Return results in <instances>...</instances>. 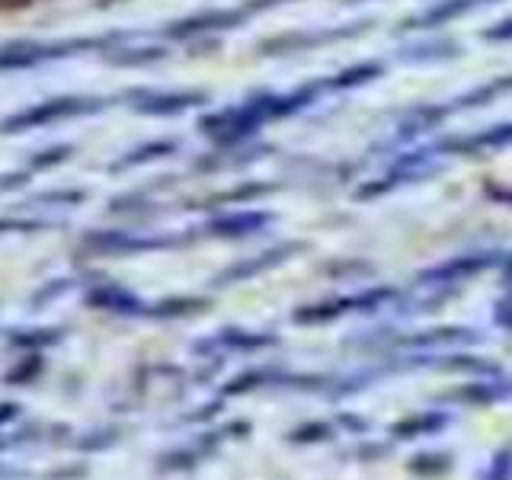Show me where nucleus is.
Here are the masks:
<instances>
[{"label":"nucleus","instance_id":"39448f33","mask_svg":"<svg viewBox=\"0 0 512 480\" xmlns=\"http://www.w3.org/2000/svg\"><path fill=\"white\" fill-rule=\"evenodd\" d=\"M244 16L247 13H240V10H205V13L170 23L167 36L170 39H189V36H202V32H212V29H231L237 23H244Z\"/></svg>","mask_w":512,"mask_h":480},{"label":"nucleus","instance_id":"f03ea898","mask_svg":"<svg viewBox=\"0 0 512 480\" xmlns=\"http://www.w3.org/2000/svg\"><path fill=\"white\" fill-rule=\"evenodd\" d=\"M119 36L109 39H64V42H39V39H16L0 45V71H29L39 68L45 61L71 58L80 52H93V48H109Z\"/></svg>","mask_w":512,"mask_h":480},{"label":"nucleus","instance_id":"6ab92c4d","mask_svg":"<svg viewBox=\"0 0 512 480\" xmlns=\"http://www.w3.org/2000/svg\"><path fill=\"white\" fill-rule=\"evenodd\" d=\"M464 340H477V336L471 330H429L423 336H413L410 343L416 346H436V343H464Z\"/></svg>","mask_w":512,"mask_h":480},{"label":"nucleus","instance_id":"7c9ffc66","mask_svg":"<svg viewBox=\"0 0 512 480\" xmlns=\"http://www.w3.org/2000/svg\"><path fill=\"white\" fill-rule=\"evenodd\" d=\"M509 272H512V260H509Z\"/></svg>","mask_w":512,"mask_h":480},{"label":"nucleus","instance_id":"f257e3e1","mask_svg":"<svg viewBox=\"0 0 512 480\" xmlns=\"http://www.w3.org/2000/svg\"><path fill=\"white\" fill-rule=\"evenodd\" d=\"M109 106V100L100 96H52V100L32 103L26 109L10 112L7 119H0V135H23L32 128H42L48 122L74 119V116H96Z\"/></svg>","mask_w":512,"mask_h":480},{"label":"nucleus","instance_id":"20e7f679","mask_svg":"<svg viewBox=\"0 0 512 480\" xmlns=\"http://www.w3.org/2000/svg\"><path fill=\"white\" fill-rule=\"evenodd\" d=\"M84 244L100 250V253H141V250H157V247H173V237H135L128 231H87Z\"/></svg>","mask_w":512,"mask_h":480},{"label":"nucleus","instance_id":"c85d7f7f","mask_svg":"<svg viewBox=\"0 0 512 480\" xmlns=\"http://www.w3.org/2000/svg\"><path fill=\"white\" fill-rule=\"evenodd\" d=\"M20 413V407L16 404H0V423H7V420H13V416Z\"/></svg>","mask_w":512,"mask_h":480},{"label":"nucleus","instance_id":"c756f323","mask_svg":"<svg viewBox=\"0 0 512 480\" xmlns=\"http://www.w3.org/2000/svg\"><path fill=\"white\" fill-rule=\"evenodd\" d=\"M496 320H500L503 327H509V330H512V304H503L500 314H496Z\"/></svg>","mask_w":512,"mask_h":480},{"label":"nucleus","instance_id":"4468645a","mask_svg":"<svg viewBox=\"0 0 512 480\" xmlns=\"http://www.w3.org/2000/svg\"><path fill=\"white\" fill-rule=\"evenodd\" d=\"M167 58L164 48H109L106 52V61L116 64V68H138V64H151V61H160Z\"/></svg>","mask_w":512,"mask_h":480},{"label":"nucleus","instance_id":"a211bd4d","mask_svg":"<svg viewBox=\"0 0 512 480\" xmlns=\"http://www.w3.org/2000/svg\"><path fill=\"white\" fill-rule=\"evenodd\" d=\"M512 388H500V384H468V388L455 391L458 400H471V404H490V400L506 397Z\"/></svg>","mask_w":512,"mask_h":480},{"label":"nucleus","instance_id":"ddd939ff","mask_svg":"<svg viewBox=\"0 0 512 480\" xmlns=\"http://www.w3.org/2000/svg\"><path fill=\"white\" fill-rule=\"evenodd\" d=\"M292 250H298V247H279V250H272V253H266V256H256V260H247V263H240V266H231L228 272H221V285H228V282H234V279H247V276H253V272H260V269H269V266H276V263H282L285 260V253H292Z\"/></svg>","mask_w":512,"mask_h":480},{"label":"nucleus","instance_id":"5701e85b","mask_svg":"<svg viewBox=\"0 0 512 480\" xmlns=\"http://www.w3.org/2000/svg\"><path fill=\"white\" fill-rule=\"evenodd\" d=\"M333 436V429L327 423H308V426H301L292 432V442L304 445V442H327Z\"/></svg>","mask_w":512,"mask_h":480},{"label":"nucleus","instance_id":"cd10ccee","mask_svg":"<svg viewBox=\"0 0 512 480\" xmlns=\"http://www.w3.org/2000/svg\"><path fill=\"white\" fill-rule=\"evenodd\" d=\"M487 39H493V42H506V39H512V20H506V23H500V26H493V29L487 32Z\"/></svg>","mask_w":512,"mask_h":480},{"label":"nucleus","instance_id":"bb28decb","mask_svg":"<svg viewBox=\"0 0 512 480\" xmlns=\"http://www.w3.org/2000/svg\"><path fill=\"white\" fill-rule=\"evenodd\" d=\"M266 381V375L263 372H247V375H240V378H234L228 388H224V394H244V391H250V388H256V384H263Z\"/></svg>","mask_w":512,"mask_h":480},{"label":"nucleus","instance_id":"aec40b11","mask_svg":"<svg viewBox=\"0 0 512 480\" xmlns=\"http://www.w3.org/2000/svg\"><path fill=\"white\" fill-rule=\"evenodd\" d=\"M80 202H87L84 189H52L32 196V205H80Z\"/></svg>","mask_w":512,"mask_h":480},{"label":"nucleus","instance_id":"412c9836","mask_svg":"<svg viewBox=\"0 0 512 480\" xmlns=\"http://www.w3.org/2000/svg\"><path fill=\"white\" fill-rule=\"evenodd\" d=\"M42 372V359L39 356H26L23 362H16V368H10L7 372V384H29L36 381Z\"/></svg>","mask_w":512,"mask_h":480},{"label":"nucleus","instance_id":"0eeeda50","mask_svg":"<svg viewBox=\"0 0 512 480\" xmlns=\"http://www.w3.org/2000/svg\"><path fill=\"white\" fill-rule=\"evenodd\" d=\"M493 263L490 253H477V256H458V260L445 263V266H436V269H426L423 272V282H455V279H464V276H477L480 269H487Z\"/></svg>","mask_w":512,"mask_h":480},{"label":"nucleus","instance_id":"6e6552de","mask_svg":"<svg viewBox=\"0 0 512 480\" xmlns=\"http://www.w3.org/2000/svg\"><path fill=\"white\" fill-rule=\"evenodd\" d=\"M269 224V215L263 212H244V215H228V218H215L205 224V234L212 237H244V234H253Z\"/></svg>","mask_w":512,"mask_h":480},{"label":"nucleus","instance_id":"f3484780","mask_svg":"<svg viewBox=\"0 0 512 480\" xmlns=\"http://www.w3.org/2000/svg\"><path fill=\"white\" fill-rule=\"evenodd\" d=\"M61 340V330L52 327H39V330H20L10 336L13 346H23V349H42V346H52Z\"/></svg>","mask_w":512,"mask_h":480},{"label":"nucleus","instance_id":"9b49d317","mask_svg":"<svg viewBox=\"0 0 512 480\" xmlns=\"http://www.w3.org/2000/svg\"><path fill=\"white\" fill-rule=\"evenodd\" d=\"M448 426V416L445 413H420V416H407V420H400L391 432L397 439H416V436H429V432H439Z\"/></svg>","mask_w":512,"mask_h":480},{"label":"nucleus","instance_id":"9d476101","mask_svg":"<svg viewBox=\"0 0 512 480\" xmlns=\"http://www.w3.org/2000/svg\"><path fill=\"white\" fill-rule=\"evenodd\" d=\"M180 144H176L173 138H164V141H148V144H138V148H132L128 154H122L116 164H112L109 170L112 173H119V170H128V167H144V164H151V160H160V157H167L173 154Z\"/></svg>","mask_w":512,"mask_h":480},{"label":"nucleus","instance_id":"f8f14e48","mask_svg":"<svg viewBox=\"0 0 512 480\" xmlns=\"http://www.w3.org/2000/svg\"><path fill=\"white\" fill-rule=\"evenodd\" d=\"M71 157H74V144H52V148L32 151L26 157V170L29 173H45V170H55L61 164H68Z\"/></svg>","mask_w":512,"mask_h":480},{"label":"nucleus","instance_id":"b1692460","mask_svg":"<svg viewBox=\"0 0 512 480\" xmlns=\"http://www.w3.org/2000/svg\"><path fill=\"white\" fill-rule=\"evenodd\" d=\"M487 480H512V448H503V452L493 458Z\"/></svg>","mask_w":512,"mask_h":480},{"label":"nucleus","instance_id":"2eb2a0df","mask_svg":"<svg viewBox=\"0 0 512 480\" xmlns=\"http://www.w3.org/2000/svg\"><path fill=\"white\" fill-rule=\"evenodd\" d=\"M208 308L205 298H170V301H160L148 311L151 317H183V314H192V311H202Z\"/></svg>","mask_w":512,"mask_h":480},{"label":"nucleus","instance_id":"1a4fd4ad","mask_svg":"<svg viewBox=\"0 0 512 480\" xmlns=\"http://www.w3.org/2000/svg\"><path fill=\"white\" fill-rule=\"evenodd\" d=\"M87 304H90V308H106V311H119V314L141 311V301L132 292L119 288V285H96V288H90Z\"/></svg>","mask_w":512,"mask_h":480},{"label":"nucleus","instance_id":"393cba45","mask_svg":"<svg viewBox=\"0 0 512 480\" xmlns=\"http://www.w3.org/2000/svg\"><path fill=\"white\" fill-rule=\"evenodd\" d=\"M48 228V221H32V218H0V234H10V231H42Z\"/></svg>","mask_w":512,"mask_h":480},{"label":"nucleus","instance_id":"423d86ee","mask_svg":"<svg viewBox=\"0 0 512 480\" xmlns=\"http://www.w3.org/2000/svg\"><path fill=\"white\" fill-rule=\"evenodd\" d=\"M391 298L388 288H378V292H368V295H356V298H336V301H327V304H317V308H301L295 311V320L298 324H324V320H333L340 317L352 308H372V304Z\"/></svg>","mask_w":512,"mask_h":480},{"label":"nucleus","instance_id":"4be33fe9","mask_svg":"<svg viewBox=\"0 0 512 480\" xmlns=\"http://www.w3.org/2000/svg\"><path fill=\"white\" fill-rule=\"evenodd\" d=\"M448 468H452V461H448V455H420V458H413V464H410V471H413V474H423V477L445 474Z\"/></svg>","mask_w":512,"mask_h":480},{"label":"nucleus","instance_id":"dca6fc26","mask_svg":"<svg viewBox=\"0 0 512 480\" xmlns=\"http://www.w3.org/2000/svg\"><path fill=\"white\" fill-rule=\"evenodd\" d=\"M221 343L231 346V349H260V346L276 343V336H269V333H247V330H224Z\"/></svg>","mask_w":512,"mask_h":480},{"label":"nucleus","instance_id":"7ed1b4c3","mask_svg":"<svg viewBox=\"0 0 512 480\" xmlns=\"http://www.w3.org/2000/svg\"><path fill=\"white\" fill-rule=\"evenodd\" d=\"M125 100L144 116H180L189 106H199L205 96L202 93H157V90H132L125 93Z\"/></svg>","mask_w":512,"mask_h":480},{"label":"nucleus","instance_id":"a878e982","mask_svg":"<svg viewBox=\"0 0 512 480\" xmlns=\"http://www.w3.org/2000/svg\"><path fill=\"white\" fill-rule=\"evenodd\" d=\"M32 180V173L23 170H13V173H0V192H16V189H26Z\"/></svg>","mask_w":512,"mask_h":480}]
</instances>
